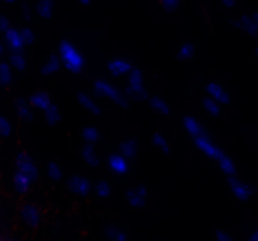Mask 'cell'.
<instances>
[{"label":"cell","instance_id":"6da1fadb","mask_svg":"<svg viewBox=\"0 0 258 241\" xmlns=\"http://www.w3.org/2000/svg\"><path fill=\"white\" fill-rule=\"evenodd\" d=\"M57 49L63 59L64 68L73 75H83L87 70V60L81 50L67 39H60Z\"/></svg>","mask_w":258,"mask_h":241},{"label":"cell","instance_id":"7a4b0ae2","mask_svg":"<svg viewBox=\"0 0 258 241\" xmlns=\"http://www.w3.org/2000/svg\"><path fill=\"white\" fill-rule=\"evenodd\" d=\"M91 89H92L93 94L103 98V99L111 100L120 109L127 110L130 108V100L127 99V97L123 93H121V90L115 84L110 83L105 78L93 79L92 84H91Z\"/></svg>","mask_w":258,"mask_h":241},{"label":"cell","instance_id":"3957f363","mask_svg":"<svg viewBox=\"0 0 258 241\" xmlns=\"http://www.w3.org/2000/svg\"><path fill=\"white\" fill-rule=\"evenodd\" d=\"M123 88L125 92L134 102H148L150 94L144 80L143 68L136 63L131 72L123 78Z\"/></svg>","mask_w":258,"mask_h":241},{"label":"cell","instance_id":"277c9868","mask_svg":"<svg viewBox=\"0 0 258 241\" xmlns=\"http://www.w3.org/2000/svg\"><path fill=\"white\" fill-rule=\"evenodd\" d=\"M227 186L231 192V196L237 202L246 203L254 197L258 192L256 185L247 180H241L237 176H229L226 177Z\"/></svg>","mask_w":258,"mask_h":241},{"label":"cell","instance_id":"5b68a950","mask_svg":"<svg viewBox=\"0 0 258 241\" xmlns=\"http://www.w3.org/2000/svg\"><path fill=\"white\" fill-rule=\"evenodd\" d=\"M136 63L138 62L130 55L116 54L108 58L107 62H106V68L112 77L125 78L131 72Z\"/></svg>","mask_w":258,"mask_h":241},{"label":"cell","instance_id":"8992f818","mask_svg":"<svg viewBox=\"0 0 258 241\" xmlns=\"http://www.w3.org/2000/svg\"><path fill=\"white\" fill-rule=\"evenodd\" d=\"M202 88H203L204 93L216 99L222 105V108L231 107V93H229L228 88L223 84V82L216 79V78H211L204 82Z\"/></svg>","mask_w":258,"mask_h":241},{"label":"cell","instance_id":"52a82bcc","mask_svg":"<svg viewBox=\"0 0 258 241\" xmlns=\"http://www.w3.org/2000/svg\"><path fill=\"white\" fill-rule=\"evenodd\" d=\"M191 140H193L196 147L198 148L199 151H202L204 155L208 156L209 158H212V160L217 161L219 158V156L223 153L222 152L221 147L212 140L211 135H209L204 128L203 131H202L201 135L196 136V137H193Z\"/></svg>","mask_w":258,"mask_h":241},{"label":"cell","instance_id":"ba28073f","mask_svg":"<svg viewBox=\"0 0 258 241\" xmlns=\"http://www.w3.org/2000/svg\"><path fill=\"white\" fill-rule=\"evenodd\" d=\"M64 68L63 64V59L60 57L58 49H53L49 54L47 55V58L44 59L42 65L38 67V73L43 77H53V75L58 74L60 72V69Z\"/></svg>","mask_w":258,"mask_h":241},{"label":"cell","instance_id":"9c48e42d","mask_svg":"<svg viewBox=\"0 0 258 241\" xmlns=\"http://www.w3.org/2000/svg\"><path fill=\"white\" fill-rule=\"evenodd\" d=\"M66 183H67L70 192H72L76 196H80V197H85L91 191V181L86 176L80 175V173L68 175Z\"/></svg>","mask_w":258,"mask_h":241},{"label":"cell","instance_id":"30bf717a","mask_svg":"<svg viewBox=\"0 0 258 241\" xmlns=\"http://www.w3.org/2000/svg\"><path fill=\"white\" fill-rule=\"evenodd\" d=\"M148 187L144 183H136L125 192V200L131 207L144 208L146 206Z\"/></svg>","mask_w":258,"mask_h":241},{"label":"cell","instance_id":"8fae6325","mask_svg":"<svg viewBox=\"0 0 258 241\" xmlns=\"http://www.w3.org/2000/svg\"><path fill=\"white\" fill-rule=\"evenodd\" d=\"M76 102H77L83 109L88 110V112L97 115V117H103V115H105L100 103H98L97 100H96V98L93 97L90 92H87V90H78V92L76 93Z\"/></svg>","mask_w":258,"mask_h":241},{"label":"cell","instance_id":"7c38bea8","mask_svg":"<svg viewBox=\"0 0 258 241\" xmlns=\"http://www.w3.org/2000/svg\"><path fill=\"white\" fill-rule=\"evenodd\" d=\"M130 162L131 161L127 160L125 156L121 155L118 151L108 153L107 158H106V163H107L108 168L117 176H125L128 172Z\"/></svg>","mask_w":258,"mask_h":241},{"label":"cell","instance_id":"4fadbf2b","mask_svg":"<svg viewBox=\"0 0 258 241\" xmlns=\"http://www.w3.org/2000/svg\"><path fill=\"white\" fill-rule=\"evenodd\" d=\"M14 163L17 170H20L24 173H27L28 176H30V178H32L33 181L37 180L38 177L37 165H35V162L32 160V157H30L25 151H19V152L15 155Z\"/></svg>","mask_w":258,"mask_h":241},{"label":"cell","instance_id":"5bb4252c","mask_svg":"<svg viewBox=\"0 0 258 241\" xmlns=\"http://www.w3.org/2000/svg\"><path fill=\"white\" fill-rule=\"evenodd\" d=\"M149 107L158 114L164 115V117H170L173 115V108L169 104L168 99L164 95L159 94V93H154L149 97L148 99Z\"/></svg>","mask_w":258,"mask_h":241},{"label":"cell","instance_id":"9a60e30c","mask_svg":"<svg viewBox=\"0 0 258 241\" xmlns=\"http://www.w3.org/2000/svg\"><path fill=\"white\" fill-rule=\"evenodd\" d=\"M3 40L7 43L10 50H22L27 48L24 42H23V38L20 35L19 29H18V25L10 24V27L3 32Z\"/></svg>","mask_w":258,"mask_h":241},{"label":"cell","instance_id":"2e32d148","mask_svg":"<svg viewBox=\"0 0 258 241\" xmlns=\"http://www.w3.org/2000/svg\"><path fill=\"white\" fill-rule=\"evenodd\" d=\"M37 15L44 22H52L58 9V0H37Z\"/></svg>","mask_w":258,"mask_h":241},{"label":"cell","instance_id":"e0dca14e","mask_svg":"<svg viewBox=\"0 0 258 241\" xmlns=\"http://www.w3.org/2000/svg\"><path fill=\"white\" fill-rule=\"evenodd\" d=\"M30 102L25 100L23 97H17L14 99V112L17 113L18 118L28 123H34L35 122V114L33 112V108L30 107Z\"/></svg>","mask_w":258,"mask_h":241},{"label":"cell","instance_id":"ac0fdd59","mask_svg":"<svg viewBox=\"0 0 258 241\" xmlns=\"http://www.w3.org/2000/svg\"><path fill=\"white\" fill-rule=\"evenodd\" d=\"M117 151L121 153L122 156H125L127 160L133 161L135 160V157L138 156V151H139V145L138 141L134 136L127 135L117 143Z\"/></svg>","mask_w":258,"mask_h":241},{"label":"cell","instance_id":"d6986e66","mask_svg":"<svg viewBox=\"0 0 258 241\" xmlns=\"http://www.w3.org/2000/svg\"><path fill=\"white\" fill-rule=\"evenodd\" d=\"M20 218L28 227H37L40 222V211L33 203H27L20 210Z\"/></svg>","mask_w":258,"mask_h":241},{"label":"cell","instance_id":"ffe728a7","mask_svg":"<svg viewBox=\"0 0 258 241\" xmlns=\"http://www.w3.org/2000/svg\"><path fill=\"white\" fill-rule=\"evenodd\" d=\"M103 237L111 241H125L128 238L127 227L117 223H106L103 226Z\"/></svg>","mask_w":258,"mask_h":241},{"label":"cell","instance_id":"44dd1931","mask_svg":"<svg viewBox=\"0 0 258 241\" xmlns=\"http://www.w3.org/2000/svg\"><path fill=\"white\" fill-rule=\"evenodd\" d=\"M233 24L236 25L238 29L246 33L249 38H257L258 37V27L252 19L251 14H243L241 17L233 19Z\"/></svg>","mask_w":258,"mask_h":241},{"label":"cell","instance_id":"7402d4cb","mask_svg":"<svg viewBox=\"0 0 258 241\" xmlns=\"http://www.w3.org/2000/svg\"><path fill=\"white\" fill-rule=\"evenodd\" d=\"M180 127L183 128L184 132L190 138L201 135L202 131H203V127H202L201 123L197 120L196 117H193L189 113H185V114H183L180 117Z\"/></svg>","mask_w":258,"mask_h":241},{"label":"cell","instance_id":"603a6c76","mask_svg":"<svg viewBox=\"0 0 258 241\" xmlns=\"http://www.w3.org/2000/svg\"><path fill=\"white\" fill-rule=\"evenodd\" d=\"M216 162H217V166H218L219 171L223 172L224 177L238 175V166H237V163L234 162L233 158H232L227 152L222 153Z\"/></svg>","mask_w":258,"mask_h":241},{"label":"cell","instance_id":"cb8c5ba5","mask_svg":"<svg viewBox=\"0 0 258 241\" xmlns=\"http://www.w3.org/2000/svg\"><path fill=\"white\" fill-rule=\"evenodd\" d=\"M12 182L17 192L27 193L28 191L30 190V187H32L33 180L30 178V176L27 175V173H24L20 170H17L13 173Z\"/></svg>","mask_w":258,"mask_h":241},{"label":"cell","instance_id":"d4e9b609","mask_svg":"<svg viewBox=\"0 0 258 241\" xmlns=\"http://www.w3.org/2000/svg\"><path fill=\"white\" fill-rule=\"evenodd\" d=\"M29 102L33 107L44 110L54 102V99H53V95L47 90H35L29 97Z\"/></svg>","mask_w":258,"mask_h":241},{"label":"cell","instance_id":"484cf974","mask_svg":"<svg viewBox=\"0 0 258 241\" xmlns=\"http://www.w3.org/2000/svg\"><path fill=\"white\" fill-rule=\"evenodd\" d=\"M201 105L204 109V112L212 118H221L222 117V105L217 102L216 99L211 97L209 94L204 93L201 97Z\"/></svg>","mask_w":258,"mask_h":241},{"label":"cell","instance_id":"4316f807","mask_svg":"<svg viewBox=\"0 0 258 241\" xmlns=\"http://www.w3.org/2000/svg\"><path fill=\"white\" fill-rule=\"evenodd\" d=\"M43 118L48 127H54L63 119V112L59 105L53 102L49 107L43 110Z\"/></svg>","mask_w":258,"mask_h":241},{"label":"cell","instance_id":"83f0119b","mask_svg":"<svg viewBox=\"0 0 258 241\" xmlns=\"http://www.w3.org/2000/svg\"><path fill=\"white\" fill-rule=\"evenodd\" d=\"M0 82H2L3 88H12L15 82L14 68L10 65L7 58H3L2 64H0Z\"/></svg>","mask_w":258,"mask_h":241},{"label":"cell","instance_id":"f1b7e54d","mask_svg":"<svg viewBox=\"0 0 258 241\" xmlns=\"http://www.w3.org/2000/svg\"><path fill=\"white\" fill-rule=\"evenodd\" d=\"M92 191L98 198H102V200H106V198H110L111 196L113 195V185L106 178H98L93 182L92 185Z\"/></svg>","mask_w":258,"mask_h":241},{"label":"cell","instance_id":"f546056e","mask_svg":"<svg viewBox=\"0 0 258 241\" xmlns=\"http://www.w3.org/2000/svg\"><path fill=\"white\" fill-rule=\"evenodd\" d=\"M8 62L10 63L14 70L22 73L24 72L25 68H27V53H25L24 49L22 50H10L9 55H8Z\"/></svg>","mask_w":258,"mask_h":241},{"label":"cell","instance_id":"4dcf8cb0","mask_svg":"<svg viewBox=\"0 0 258 241\" xmlns=\"http://www.w3.org/2000/svg\"><path fill=\"white\" fill-rule=\"evenodd\" d=\"M80 137L85 141L86 143H96L100 142L102 140V132L97 126L92 125H85L80 131Z\"/></svg>","mask_w":258,"mask_h":241},{"label":"cell","instance_id":"1f68e13d","mask_svg":"<svg viewBox=\"0 0 258 241\" xmlns=\"http://www.w3.org/2000/svg\"><path fill=\"white\" fill-rule=\"evenodd\" d=\"M153 147L160 153L168 156L171 152V140L166 133L155 132L153 136Z\"/></svg>","mask_w":258,"mask_h":241},{"label":"cell","instance_id":"d6a6232c","mask_svg":"<svg viewBox=\"0 0 258 241\" xmlns=\"http://www.w3.org/2000/svg\"><path fill=\"white\" fill-rule=\"evenodd\" d=\"M45 173L52 182L58 183L64 177V168L58 161H49L45 165Z\"/></svg>","mask_w":258,"mask_h":241},{"label":"cell","instance_id":"836d02e7","mask_svg":"<svg viewBox=\"0 0 258 241\" xmlns=\"http://www.w3.org/2000/svg\"><path fill=\"white\" fill-rule=\"evenodd\" d=\"M197 54V45L194 43H183L175 53V59L180 62H193Z\"/></svg>","mask_w":258,"mask_h":241},{"label":"cell","instance_id":"e575fe53","mask_svg":"<svg viewBox=\"0 0 258 241\" xmlns=\"http://www.w3.org/2000/svg\"><path fill=\"white\" fill-rule=\"evenodd\" d=\"M19 13L20 18L23 19V23H27V24H33V23H34L37 9H35L34 5L30 3V0H20Z\"/></svg>","mask_w":258,"mask_h":241},{"label":"cell","instance_id":"d590c367","mask_svg":"<svg viewBox=\"0 0 258 241\" xmlns=\"http://www.w3.org/2000/svg\"><path fill=\"white\" fill-rule=\"evenodd\" d=\"M92 143H86L81 147L80 153H81V157H82L83 162L86 163L87 166L90 167H97L100 165V161H98L97 156L95 153V148H93Z\"/></svg>","mask_w":258,"mask_h":241},{"label":"cell","instance_id":"8d00e7d4","mask_svg":"<svg viewBox=\"0 0 258 241\" xmlns=\"http://www.w3.org/2000/svg\"><path fill=\"white\" fill-rule=\"evenodd\" d=\"M18 29H19L20 35L23 38L25 47H32L33 44L38 42V34L34 30V28L30 24L23 23V24H18Z\"/></svg>","mask_w":258,"mask_h":241},{"label":"cell","instance_id":"74e56055","mask_svg":"<svg viewBox=\"0 0 258 241\" xmlns=\"http://www.w3.org/2000/svg\"><path fill=\"white\" fill-rule=\"evenodd\" d=\"M0 132H2L3 138H8L13 135L12 122L5 114H3L2 118H0Z\"/></svg>","mask_w":258,"mask_h":241},{"label":"cell","instance_id":"f35d334b","mask_svg":"<svg viewBox=\"0 0 258 241\" xmlns=\"http://www.w3.org/2000/svg\"><path fill=\"white\" fill-rule=\"evenodd\" d=\"M160 4L166 13H178L181 7V0H160Z\"/></svg>","mask_w":258,"mask_h":241},{"label":"cell","instance_id":"ab89813d","mask_svg":"<svg viewBox=\"0 0 258 241\" xmlns=\"http://www.w3.org/2000/svg\"><path fill=\"white\" fill-rule=\"evenodd\" d=\"M213 235H214V238L218 241H232L233 240V236L229 235L228 231L224 230V228H222V227L216 228L213 232Z\"/></svg>","mask_w":258,"mask_h":241},{"label":"cell","instance_id":"60d3db41","mask_svg":"<svg viewBox=\"0 0 258 241\" xmlns=\"http://www.w3.org/2000/svg\"><path fill=\"white\" fill-rule=\"evenodd\" d=\"M247 238L251 241H258V225L253 226V227L247 232Z\"/></svg>","mask_w":258,"mask_h":241},{"label":"cell","instance_id":"b9f144b4","mask_svg":"<svg viewBox=\"0 0 258 241\" xmlns=\"http://www.w3.org/2000/svg\"><path fill=\"white\" fill-rule=\"evenodd\" d=\"M9 27H10V22L8 20L7 14H3L2 18H0V30H2V33L4 32V30H7Z\"/></svg>","mask_w":258,"mask_h":241},{"label":"cell","instance_id":"7bdbcfd3","mask_svg":"<svg viewBox=\"0 0 258 241\" xmlns=\"http://www.w3.org/2000/svg\"><path fill=\"white\" fill-rule=\"evenodd\" d=\"M221 3L228 9H233L237 7V0H221Z\"/></svg>","mask_w":258,"mask_h":241},{"label":"cell","instance_id":"ee69618b","mask_svg":"<svg viewBox=\"0 0 258 241\" xmlns=\"http://www.w3.org/2000/svg\"><path fill=\"white\" fill-rule=\"evenodd\" d=\"M76 3L82 8L92 7V0H76Z\"/></svg>","mask_w":258,"mask_h":241},{"label":"cell","instance_id":"f6af8a7d","mask_svg":"<svg viewBox=\"0 0 258 241\" xmlns=\"http://www.w3.org/2000/svg\"><path fill=\"white\" fill-rule=\"evenodd\" d=\"M3 4L5 5H15L18 3H20V0H2Z\"/></svg>","mask_w":258,"mask_h":241},{"label":"cell","instance_id":"bcb514c9","mask_svg":"<svg viewBox=\"0 0 258 241\" xmlns=\"http://www.w3.org/2000/svg\"><path fill=\"white\" fill-rule=\"evenodd\" d=\"M251 17H252V19L254 20V23H256L257 27H258V10H253V12L251 13Z\"/></svg>","mask_w":258,"mask_h":241},{"label":"cell","instance_id":"7dc6e473","mask_svg":"<svg viewBox=\"0 0 258 241\" xmlns=\"http://www.w3.org/2000/svg\"><path fill=\"white\" fill-rule=\"evenodd\" d=\"M253 57L256 58V59L258 60V44L254 47V50H253Z\"/></svg>","mask_w":258,"mask_h":241}]
</instances>
